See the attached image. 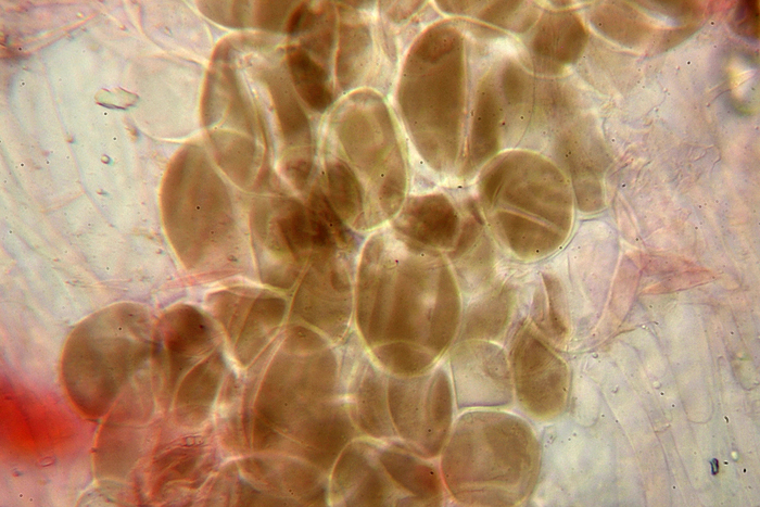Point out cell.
I'll return each instance as SVG.
<instances>
[{
	"label": "cell",
	"instance_id": "cell-1",
	"mask_svg": "<svg viewBox=\"0 0 760 507\" xmlns=\"http://www.w3.org/2000/svg\"><path fill=\"white\" fill-rule=\"evenodd\" d=\"M358 318L387 366L428 371L452 344L460 319L459 290L443 253L395 232L376 235L360 265Z\"/></svg>",
	"mask_w": 760,
	"mask_h": 507
},
{
	"label": "cell",
	"instance_id": "cell-2",
	"mask_svg": "<svg viewBox=\"0 0 760 507\" xmlns=\"http://www.w3.org/2000/svg\"><path fill=\"white\" fill-rule=\"evenodd\" d=\"M539 465L537 443L520 418L472 409L455 423L441 452L444 486L458 503L514 506L529 494Z\"/></svg>",
	"mask_w": 760,
	"mask_h": 507
},
{
	"label": "cell",
	"instance_id": "cell-3",
	"mask_svg": "<svg viewBox=\"0 0 760 507\" xmlns=\"http://www.w3.org/2000/svg\"><path fill=\"white\" fill-rule=\"evenodd\" d=\"M479 190L489 227L517 255H546L570 229V188L561 173L539 155L497 156L483 172Z\"/></svg>",
	"mask_w": 760,
	"mask_h": 507
},
{
	"label": "cell",
	"instance_id": "cell-4",
	"mask_svg": "<svg viewBox=\"0 0 760 507\" xmlns=\"http://www.w3.org/2000/svg\"><path fill=\"white\" fill-rule=\"evenodd\" d=\"M155 326L137 304L107 306L84 319L71 333L62 355V377L74 403L101 416L118 393L153 362Z\"/></svg>",
	"mask_w": 760,
	"mask_h": 507
},
{
	"label": "cell",
	"instance_id": "cell-5",
	"mask_svg": "<svg viewBox=\"0 0 760 507\" xmlns=\"http://www.w3.org/2000/svg\"><path fill=\"white\" fill-rule=\"evenodd\" d=\"M162 212L170 243L190 269L213 272L235 264L242 243L232 201L202 149L190 145L173 160Z\"/></svg>",
	"mask_w": 760,
	"mask_h": 507
},
{
	"label": "cell",
	"instance_id": "cell-6",
	"mask_svg": "<svg viewBox=\"0 0 760 507\" xmlns=\"http://www.w3.org/2000/svg\"><path fill=\"white\" fill-rule=\"evenodd\" d=\"M338 122L342 156L326 164L328 199L354 227H371L394 215L405 192V167L392 122L379 115L343 114Z\"/></svg>",
	"mask_w": 760,
	"mask_h": 507
},
{
	"label": "cell",
	"instance_id": "cell-7",
	"mask_svg": "<svg viewBox=\"0 0 760 507\" xmlns=\"http://www.w3.org/2000/svg\"><path fill=\"white\" fill-rule=\"evenodd\" d=\"M455 33L451 53L442 52L434 62L426 36L414 46L406 62L401 85V107L415 137L435 115L426 134L417 143L419 151L439 170H453L465 160V129L467 78L466 63Z\"/></svg>",
	"mask_w": 760,
	"mask_h": 507
},
{
	"label": "cell",
	"instance_id": "cell-8",
	"mask_svg": "<svg viewBox=\"0 0 760 507\" xmlns=\"http://www.w3.org/2000/svg\"><path fill=\"white\" fill-rule=\"evenodd\" d=\"M392 410L402 435L418 455L433 458L441 454L449 435L454 393L443 368L395 381L391 386Z\"/></svg>",
	"mask_w": 760,
	"mask_h": 507
},
{
	"label": "cell",
	"instance_id": "cell-9",
	"mask_svg": "<svg viewBox=\"0 0 760 507\" xmlns=\"http://www.w3.org/2000/svg\"><path fill=\"white\" fill-rule=\"evenodd\" d=\"M511 371L520 403L539 418L563 407L568 372L563 362L530 327L519 331L511 352Z\"/></svg>",
	"mask_w": 760,
	"mask_h": 507
},
{
	"label": "cell",
	"instance_id": "cell-10",
	"mask_svg": "<svg viewBox=\"0 0 760 507\" xmlns=\"http://www.w3.org/2000/svg\"><path fill=\"white\" fill-rule=\"evenodd\" d=\"M251 230L262 263L296 264L313 251L311 211L294 198L278 195L257 201L251 211Z\"/></svg>",
	"mask_w": 760,
	"mask_h": 507
},
{
	"label": "cell",
	"instance_id": "cell-11",
	"mask_svg": "<svg viewBox=\"0 0 760 507\" xmlns=\"http://www.w3.org/2000/svg\"><path fill=\"white\" fill-rule=\"evenodd\" d=\"M451 365L459 409L494 408L511 402L508 362L490 340H466L454 351Z\"/></svg>",
	"mask_w": 760,
	"mask_h": 507
},
{
	"label": "cell",
	"instance_id": "cell-12",
	"mask_svg": "<svg viewBox=\"0 0 760 507\" xmlns=\"http://www.w3.org/2000/svg\"><path fill=\"white\" fill-rule=\"evenodd\" d=\"M275 105L283 142V168L290 181L302 189L309 177L313 162V138L308 118L296 99L293 87L281 69L265 74Z\"/></svg>",
	"mask_w": 760,
	"mask_h": 507
},
{
	"label": "cell",
	"instance_id": "cell-13",
	"mask_svg": "<svg viewBox=\"0 0 760 507\" xmlns=\"http://www.w3.org/2000/svg\"><path fill=\"white\" fill-rule=\"evenodd\" d=\"M464 213L441 193L410 199L394 220L393 230L406 240L452 252L460 237Z\"/></svg>",
	"mask_w": 760,
	"mask_h": 507
},
{
	"label": "cell",
	"instance_id": "cell-14",
	"mask_svg": "<svg viewBox=\"0 0 760 507\" xmlns=\"http://www.w3.org/2000/svg\"><path fill=\"white\" fill-rule=\"evenodd\" d=\"M586 42L587 31L575 13L554 11L541 17L529 48L535 64L549 72L577 62Z\"/></svg>",
	"mask_w": 760,
	"mask_h": 507
},
{
	"label": "cell",
	"instance_id": "cell-15",
	"mask_svg": "<svg viewBox=\"0 0 760 507\" xmlns=\"http://www.w3.org/2000/svg\"><path fill=\"white\" fill-rule=\"evenodd\" d=\"M287 68L295 92L314 111L324 112L333 100L329 73L324 63L316 61L299 46L287 49Z\"/></svg>",
	"mask_w": 760,
	"mask_h": 507
},
{
	"label": "cell",
	"instance_id": "cell-16",
	"mask_svg": "<svg viewBox=\"0 0 760 507\" xmlns=\"http://www.w3.org/2000/svg\"><path fill=\"white\" fill-rule=\"evenodd\" d=\"M385 458L392 477L413 495L416 504L435 506L442 503L445 486L434 465L402 453H390Z\"/></svg>",
	"mask_w": 760,
	"mask_h": 507
},
{
	"label": "cell",
	"instance_id": "cell-17",
	"mask_svg": "<svg viewBox=\"0 0 760 507\" xmlns=\"http://www.w3.org/2000/svg\"><path fill=\"white\" fill-rule=\"evenodd\" d=\"M592 22L606 37L631 48L643 46L654 31L642 13L619 2L599 4Z\"/></svg>",
	"mask_w": 760,
	"mask_h": 507
},
{
	"label": "cell",
	"instance_id": "cell-18",
	"mask_svg": "<svg viewBox=\"0 0 760 507\" xmlns=\"http://www.w3.org/2000/svg\"><path fill=\"white\" fill-rule=\"evenodd\" d=\"M370 50V34L364 23L350 21L342 24L337 72L342 88H349L359 79L369 63Z\"/></svg>",
	"mask_w": 760,
	"mask_h": 507
},
{
	"label": "cell",
	"instance_id": "cell-19",
	"mask_svg": "<svg viewBox=\"0 0 760 507\" xmlns=\"http://www.w3.org/2000/svg\"><path fill=\"white\" fill-rule=\"evenodd\" d=\"M510 297L507 288L502 287L471 306L465 327L466 337L482 340L496 338L508 320Z\"/></svg>",
	"mask_w": 760,
	"mask_h": 507
},
{
	"label": "cell",
	"instance_id": "cell-20",
	"mask_svg": "<svg viewBox=\"0 0 760 507\" xmlns=\"http://www.w3.org/2000/svg\"><path fill=\"white\" fill-rule=\"evenodd\" d=\"M758 1H742L733 15L732 23L735 31L747 39L759 38Z\"/></svg>",
	"mask_w": 760,
	"mask_h": 507
}]
</instances>
